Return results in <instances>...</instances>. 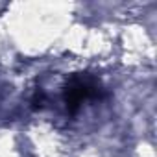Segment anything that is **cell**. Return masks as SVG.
<instances>
[{
	"label": "cell",
	"mask_w": 157,
	"mask_h": 157,
	"mask_svg": "<svg viewBox=\"0 0 157 157\" xmlns=\"http://www.w3.org/2000/svg\"><path fill=\"white\" fill-rule=\"evenodd\" d=\"M98 91H100V87L93 78H89V76H74L72 80H68V83L65 87V94H63L67 109L76 111L85 100L96 96Z\"/></svg>",
	"instance_id": "6da1fadb"
}]
</instances>
